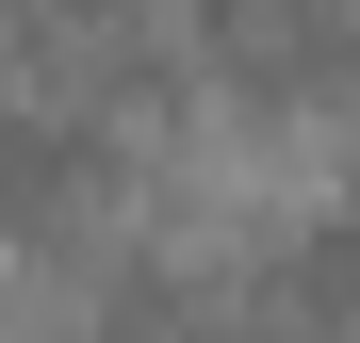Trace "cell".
I'll return each instance as SVG.
<instances>
[{
    "mask_svg": "<svg viewBox=\"0 0 360 343\" xmlns=\"http://www.w3.org/2000/svg\"><path fill=\"white\" fill-rule=\"evenodd\" d=\"M197 49H213V82L229 98H328L360 66V0H197Z\"/></svg>",
    "mask_w": 360,
    "mask_h": 343,
    "instance_id": "obj_1",
    "label": "cell"
}]
</instances>
